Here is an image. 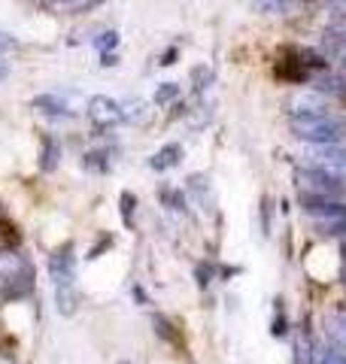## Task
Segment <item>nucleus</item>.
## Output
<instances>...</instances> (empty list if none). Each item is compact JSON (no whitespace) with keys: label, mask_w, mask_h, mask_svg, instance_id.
Returning <instances> with one entry per match:
<instances>
[{"label":"nucleus","mask_w":346,"mask_h":364,"mask_svg":"<svg viewBox=\"0 0 346 364\" xmlns=\"http://www.w3.org/2000/svg\"><path fill=\"white\" fill-rule=\"evenodd\" d=\"M292 134L298 140L316 143V146H328V143H340L346 136V124H340L337 119L325 116L319 109H301L292 116Z\"/></svg>","instance_id":"1"},{"label":"nucleus","mask_w":346,"mask_h":364,"mask_svg":"<svg viewBox=\"0 0 346 364\" xmlns=\"http://www.w3.org/2000/svg\"><path fill=\"white\" fill-rule=\"evenodd\" d=\"M298 182H301L304 191H313V195H322V198H331V200L346 198V186L340 182V176H334V173H328V170H322V167L298 170Z\"/></svg>","instance_id":"2"},{"label":"nucleus","mask_w":346,"mask_h":364,"mask_svg":"<svg viewBox=\"0 0 346 364\" xmlns=\"http://www.w3.org/2000/svg\"><path fill=\"white\" fill-rule=\"evenodd\" d=\"M122 107L115 104L112 97H107V95H95L88 100V122L95 124V128H112V124H119L122 122Z\"/></svg>","instance_id":"3"},{"label":"nucleus","mask_w":346,"mask_h":364,"mask_svg":"<svg viewBox=\"0 0 346 364\" xmlns=\"http://www.w3.org/2000/svg\"><path fill=\"white\" fill-rule=\"evenodd\" d=\"M310 158H313V167L328 170V173H334V176H346V149L340 143L319 146V149Z\"/></svg>","instance_id":"4"},{"label":"nucleus","mask_w":346,"mask_h":364,"mask_svg":"<svg viewBox=\"0 0 346 364\" xmlns=\"http://www.w3.org/2000/svg\"><path fill=\"white\" fill-rule=\"evenodd\" d=\"M49 273L55 279V286L76 279V258H73V243H64L58 252L49 258Z\"/></svg>","instance_id":"5"},{"label":"nucleus","mask_w":346,"mask_h":364,"mask_svg":"<svg viewBox=\"0 0 346 364\" xmlns=\"http://www.w3.org/2000/svg\"><path fill=\"white\" fill-rule=\"evenodd\" d=\"M276 76L280 79H285V82H307V76H310V67L298 58V55L288 49L283 58H280V64H276Z\"/></svg>","instance_id":"6"},{"label":"nucleus","mask_w":346,"mask_h":364,"mask_svg":"<svg viewBox=\"0 0 346 364\" xmlns=\"http://www.w3.org/2000/svg\"><path fill=\"white\" fill-rule=\"evenodd\" d=\"M55 301H58V313H61V316H73L79 310L76 282H61V286H55Z\"/></svg>","instance_id":"7"},{"label":"nucleus","mask_w":346,"mask_h":364,"mask_svg":"<svg viewBox=\"0 0 346 364\" xmlns=\"http://www.w3.org/2000/svg\"><path fill=\"white\" fill-rule=\"evenodd\" d=\"M325 334H328V340H331V343L337 346V349H346V310H337V313L328 316Z\"/></svg>","instance_id":"8"},{"label":"nucleus","mask_w":346,"mask_h":364,"mask_svg":"<svg viewBox=\"0 0 346 364\" xmlns=\"http://www.w3.org/2000/svg\"><path fill=\"white\" fill-rule=\"evenodd\" d=\"M179 158H182V146L179 143H170V146L158 149L152 158H149V164H152V170H170V167L179 164Z\"/></svg>","instance_id":"9"},{"label":"nucleus","mask_w":346,"mask_h":364,"mask_svg":"<svg viewBox=\"0 0 346 364\" xmlns=\"http://www.w3.org/2000/svg\"><path fill=\"white\" fill-rule=\"evenodd\" d=\"M100 4L103 0H49V9L64 13V16H79V13H88V9H95Z\"/></svg>","instance_id":"10"},{"label":"nucleus","mask_w":346,"mask_h":364,"mask_svg":"<svg viewBox=\"0 0 346 364\" xmlns=\"http://www.w3.org/2000/svg\"><path fill=\"white\" fill-rule=\"evenodd\" d=\"M33 107H37L40 112H46V116H67V104L61 97H55V95H40V97H33Z\"/></svg>","instance_id":"11"},{"label":"nucleus","mask_w":346,"mask_h":364,"mask_svg":"<svg viewBox=\"0 0 346 364\" xmlns=\"http://www.w3.org/2000/svg\"><path fill=\"white\" fill-rule=\"evenodd\" d=\"M19 243H21L19 228L9 219H0V252H9V249H16Z\"/></svg>","instance_id":"12"},{"label":"nucleus","mask_w":346,"mask_h":364,"mask_svg":"<svg viewBox=\"0 0 346 364\" xmlns=\"http://www.w3.org/2000/svg\"><path fill=\"white\" fill-rule=\"evenodd\" d=\"M292 52L310 67V70H322V67H325V55H319V52H313V49H292Z\"/></svg>","instance_id":"13"},{"label":"nucleus","mask_w":346,"mask_h":364,"mask_svg":"<svg viewBox=\"0 0 346 364\" xmlns=\"http://www.w3.org/2000/svg\"><path fill=\"white\" fill-rule=\"evenodd\" d=\"M155 331H158V337H164V340H170V343L173 346H182V337L177 334V328H173L170 322H167V318H155Z\"/></svg>","instance_id":"14"},{"label":"nucleus","mask_w":346,"mask_h":364,"mask_svg":"<svg viewBox=\"0 0 346 364\" xmlns=\"http://www.w3.org/2000/svg\"><path fill=\"white\" fill-rule=\"evenodd\" d=\"M319 91H325V95H346V82L340 76H325V79H319Z\"/></svg>","instance_id":"15"},{"label":"nucleus","mask_w":346,"mask_h":364,"mask_svg":"<svg viewBox=\"0 0 346 364\" xmlns=\"http://www.w3.org/2000/svg\"><path fill=\"white\" fill-rule=\"evenodd\" d=\"M319 234H325V237H346V219H340V222H319Z\"/></svg>","instance_id":"16"},{"label":"nucleus","mask_w":346,"mask_h":364,"mask_svg":"<svg viewBox=\"0 0 346 364\" xmlns=\"http://www.w3.org/2000/svg\"><path fill=\"white\" fill-rule=\"evenodd\" d=\"M177 95H179V85L177 82H164V85L155 91V104H170Z\"/></svg>","instance_id":"17"},{"label":"nucleus","mask_w":346,"mask_h":364,"mask_svg":"<svg viewBox=\"0 0 346 364\" xmlns=\"http://www.w3.org/2000/svg\"><path fill=\"white\" fill-rule=\"evenodd\" d=\"M55 164H58V146H55L52 140H46V152H43L40 167H43V170H55Z\"/></svg>","instance_id":"18"},{"label":"nucleus","mask_w":346,"mask_h":364,"mask_svg":"<svg viewBox=\"0 0 346 364\" xmlns=\"http://www.w3.org/2000/svg\"><path fill=\"white\" fill-rule=\"evenodd\" d=\"M158 200L170 203L173 210H182V198H179V191H173V188H167V186H161V188H158Z\"/></svg>","instance_id":"19"},{"label":"nucleus","mask_w":346,"mask_h":364,"mask_svg":"<svg viewBox=\"0 0 346 364\" xmlns=\"http://www.w3.org/2000/svg\"><path fill=\"white\" fill-rule=\"evenodd\" d=\"M192 79H194V88H206L210 85V79H213V73H210V67H194L192 70Z\"/></svg>","instance_id":"20"},{"label":"nucleus","mask_w":346,"mask_h":364,"mask_svg":"<svg viewBox=\"0 0 346 364\" xmlns=\"http://www.w3.org/2000/svg\"><path fill=\"white\" fill-rule=\"evenodd\" d=\"M115 43H119V33L115 31H107V33H100V40L95 43L100 52H110V49H115Z\"/></svg>","instance_id":"21"},{"label":"nucleus","mask_w":346,"mask_h":364,"mask_svg":"<svg viewBox=\"0 0 346 364\" xmlns=\"http://www.w3.org/2000/svg\"><path fill=\"white\" fill-rule=\"evenodd\" d=\"M107 152H88L85 155V167H91V170H107Z\"/></svg>","instance_id":"22"},{"label":"nucleus","mask_w":346,"mask_h":364,"mask_svg":"<svg viewBox=\"0 0 346 364\" xmlns=\"http://www.w3.org/2000/svg\"><path fill=\"white\" fill-rule=\"evenodd\" d=\"M319 364H346V355L340 349H328V352H322Z\"/></svg>","instance_id":"23"},{"label":"nucleus","mask_w":346,"mask_h":364,"mask_svg":"<svg viewBox=\"0 0 346 364\" xmlns=\"http://www.w3.org/2000/svg\"><path fill=\"white\" fill-rule=\"evenodd\" d=\"M131 210H134V195L131 191H125L122 195V219H125V225H131Z\"/></svg>","instance_id":"24"},{"label":"nucleus","mask_w":346,"mask_h":364,"mask_svg":"<svg viewBox=\"0 0 346 364\" xmlns=\"http://www.w3.org/2000/svg\"><path fill=\"white\" fill-rule=\"evenodd\" d=\"M285 334V318H276L273 322V337H283Z\"/></svg>","instance_id":"25"},{"label":"nucleus","mask_w":346,"mask_h":364,"mask_svg":"<svg viewBox=\"0 0 346 364\" xmlns=\"http://www.w3.org/2000/svg\"><path fill=\"white\" fill-rule=\"evenodd\" d=\"M100 64H103V67H112V64H119V58H115V55H110V52H103V55H100Z\"/></svg>","instance_id":"26"},{"label":"nucleus","mask_w":346,"mask_h":364,"mask_svg":"<svg viewBox=\"0 0 346 364\" xmlns=\"http://www.w3.org/2000/svg\"><path fill=\"white\" fill-rule=\"evenodd\" d=\"M173 61H177V49H167L164 58H161V64H173Z\"/></svg>","instance_id":"27"},{"label":"nucleus","mask_w":346,"mask_h":364,"mask_svg":"<svg viewBox=\"0 0 346 364\" xmlns=\"http://www.w3.org/2000/svg\"><path fill=\"white\" fill-rule=\"evenodd\" d=\"M6 73H9V67H6V61H0V79H6Z\"/></svg>","instance_id":"28"},{"label":"nucleus","mask_w":346,"mask_h":364,"mask_svg":"<svg viewBox=\"0 0 346 364\" xmlns=\"http://www.w3.org/2000/svg\"><path fill=\"white\" fill-rule=\"evenodd\" d=\"M343 282H346V264H343Z\"/></svg>","instance_id":"29"},{"label":"nucleus","mask_w":346,"mask_h":364,"mask_svg":"<svg viewBox=\"0 0 346 364\" xmlns=\"http://www.w3.org/2000/svg\"><path fill=\"white\" fill-rule=\"evenodd\" d=\"M343 67H346V61H343Z\"/></svg>","instance_id":"30"},{"label":"nucleus","mask_w":346,"mask_h":364,"mask_svg":"<svg viewBox=\"0 0 346 364\" xmlns=\"http://www.w3.org/2000/svg\"><path fill=\"white\" fill-rule=\"evenodd\" d=\"M343 97H346V95H343Z\"/></svg>","instance_id":"31"}]
</instances>
